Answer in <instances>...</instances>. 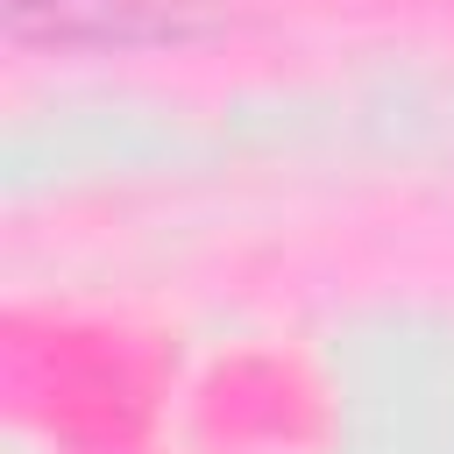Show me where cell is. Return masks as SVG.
I'll use <instances>...</instances> for the list:
<instances>
[{"mask_svg":"<svg viewBox=\"0 0 454 454\" xmlns=\"http://www.w3.org/2000/svg\"><path fill=\"white\" fill-rule=\"evenodd\" d=\"M14 7V21H28V14H43L50 7V21H57V7H78V0H7Z\"/></svg>","mask_w":454,"mask_h":454,"instance_id":"cell-1","label":"cell"}]
</instances>
